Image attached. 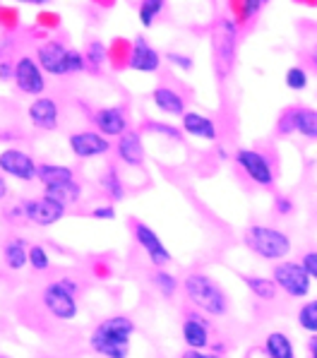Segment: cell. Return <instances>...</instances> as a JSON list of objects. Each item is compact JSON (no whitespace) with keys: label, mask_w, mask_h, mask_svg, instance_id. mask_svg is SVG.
<instances>
[{"label":"cell","mask_w":317,"mask_h":358,"mask_svg":"<svg viewBox=\"0 0 317 358\" xmlns=\"http://www.w3.org/2000/svg\"><path fill=\"white\" fill-rule=\"evenodd\" d=\"M41 303L43 308L48 310V315L56 317V320H63V322H70L78 317V294H73V291L68 289L60 279L56 282H51L43 289L41 294Z\"/></svg>","instance_id":"52a82bcc"},{"label":"cell","mask_w":317,"mask_h":358,"mask_svg":"<svg viewBox=\"0 0 317 358\" xmlns=\"http://www.w3.org/2000/svg\"><path fill=\"white\" fill-rule=\"evenodd\" d=\"M293 209H296V205H293L291 197H286V195L274 197V212L279 214V217H291Z\"/></svg>","instance_id":"836d02e7"},{"label":"cell","mask_w":317,"mask_h":358,"mask_svg":"<svg viewBox=\"0 0 317 358\" xmlns=\"http://www.w3.org/2000/svg\"><path fill=\"white\" fill-rule=\"evenodd\" d=\"M20 3H34V5H43V3H48V0H20Z\"/></svg>","instance_id":"f6af8a7d"},{"label":"cell","mask_w":317,"mask_h":358,"mask_svg":"<svg viewBox=\"0 0 317 358\" xmlns=\"http://www.w3.org/2000/svg\"><path fill=\"white\" fill-rule=\"evenodd\" d=\"M236 159V166L240 169V173L250 180V183L260 185V188H272L277 180V169L274 162L267 157L262 150H253V147H240L233 154Z\"/></svg>","instance_id":"5b68a950"},{"label":"cell","mask_w":317,"mask_h":358,"mask_svg":"<svg viewBox=\"0 0 317 358\" xmlns=\"http://www.w3.org/2000/svg\"><path fill=\"white\" fill-rule=\"evenodd\" d=\"M152 284H154V289L163 296V299H173L180 286L178 279L173 277V274H168L166 269H156V272L152 274Z\"/></svg>","instance_id":"f1b7e54d"},{"label":"cell","mask_w":317,"mask_h":358,"mask_svg":"<svg viewBox=\"0 0 317 358\" xmlns=\"http://www.w3.org/2000/svg\"><path fill=\"white\" fill-rule=\"evenodd\" d=\"M118 159L128 166H142L145 164V147H142V137L138 132H125L123 137H118L116 145Z\"/></svg>","instance_id":"ffe728a7"},{"label":"cell","mask_w":317,"mask_h":358,"mask_svg":"<svg viewBox=\"0 0 317 358\" xmlns=\"http://www.w3.org/2000/svg\"><path fill=\"white\" fill-rule=\"evenodd\" d=\"M43 197H48V200L58 202V205H63L65 209L78 205L80 197H82V185L78 180H68V183H58V185H46L43 188Z\"/></svg>","instance_id":"603a6c76"},{"label":"cell","mask_w":317,"mask_h":358,"mask_svg":"<svg viewBox=\"0 0 317 358\" xmlns=\"http://www.w3.org/2000/svg\"><path fill=\"white\" fill-rule=\"evenodd\" d=\"M29 267L36 269V272H46V269H51V257H48V250L41 243L29 248Z\"/></svg>","instance_id":"1f68e13d"},{"label":"cell","mask_w":317,"mask_h":358,"mask_svg":"<svg viewBox=\"0 0 317 358\" xmlns=\"http://www.w3.org/2000/svg\"><path fill=\"white\" fill-rule=\"evenodd\" d=\"M101 188H103V192H106L108 200H111V202H120V200L125 197L123 180H120L118 171L113 169V166L101 176Z\"/></svg>","instance_id":"83f0119b"},{"label":"cell","mask_w":317,"mask_h":358,"mask_svg":"<svg viewBox=\"0 0 317 358\" xmlns=\"http://www.w3.org/2000/svg\"><path fill=\"white\" fill-rule=\"evenodd\" d=\"M3 260L8 264V269L13 272H20L29 264V245H27L24 238H10L8 243L3 245Z\"/></svg>","instance_id":"cb8c5ba5"},{"label":"cell","mask_w":317,"mask_h":358,"mask_svg":"<svg viewBox=\"0 0 317 358\" xmlns=\"http://www.w3.org/2000/svg\"><path fill=\"white\" fill-rule=\"evenodd\" d=\"M8 180H5V176H3V171H0V200H5L8 197Z\"/></svg>","instance_id":"ee69618b"},{"label":"cell","mask_w":317,"mask_h":358,"mask_svg":"<svg viewBox=\"0 0 317 358\" xmlns=\"http://www.w3.org/2000/svg\"><path fill=\"white\" fill-rule=\"evenodd\" d=\"M39 65L43 73H51L58 77L75 75L84 70V58L78 51H70L60 41H48L39 48Z\"/></svg>","instance_id":"8992f818"},{"label":"cell","mask_w":317,"mask_h":358,"mask_svg":"<svg viewBox=\"0 0 317 358\" xmlns=\"http://www.w3.org/2000/svg\"><path fill=\"white\" fill-rule=\"evenodd\" d=\"M180 337L188 349L207 351L212 346V324L202 313H188L180 324Z\"/></svg>","instance_id":"7c38bea8"},{"label":"cell","mask_w":317,"mask_h":358,"mask_svg":"<svg viewBox=\"0 0 317 358\" xmlns=\"http://www.w3.org/2000/svg\"><path fill=\"white\" fill-rule=\"evenodd\" d=\"M36 166L39 164L29 157L27 152L15 150V147H8V150L0 152V171L10 178L17 180H34L36 178Z\"/></svg>","instance_id":"4fadbf2b"},{"label":"cell","mask_w":317,"mask_h":358,"mask_svg":"<svg viewBox=\"0 0 317 358\" xmlns=\"http://www.w3.org/2000/svg\"><path fill=\"white\" fill-rule=\"evenodd\" d=\"M133 236H135V243L145 250V255L149 257V262L154 264L156 269H163L168 262H171V252H168V248L163 245L161 236H158L152 227H147L145 222L133 224Z\"/></svg>","instance_id":"30bf717a"},{"label":"cell","mask_w":317,"mask_h":358,"mask_svg":"<svg viewBox=\"0 0 317 358\" xmlns=\"http://www.w3.org/2000/svg\"><path fill=\"white\" fill-rule=\"evenodd\" d=\"M163 5H166V0H142L140 10H138L142 27H152V24H154L156 17L161 15Z\"/></svg>","instance_id":"f546056e"},{"label":"cell","mask_w":317,"mask_h":358,"mask_svg":"<svg viewBox=\"0 0 317 358\" xmlns=\"http://www.w3.org/2000/svg\"><path fill=\"white\" fill-rule=\"evenodd\" d=\"M161 65V56L154 46H149L145 36H138L133 43V53H130V68L138 73H156Z\"/></svg>","instance_id":"e0dca14e"},{"label":"cell","mask_w":317,"mask_h":358,"mask_svg":"<svg viewBox=\"0 0 317 358\" xmlns=\"http://www.w3.org/2000/svg\"><path fill=\"white\" fill-rule=\"evenodd\" d=\"M308 358H317V334H310V339H308Z\"/></svg>","instance_id":"60d3db41"},{"label":"cell","mask_w":317,"mask_h":358,"mask_svg":"<svg viewBox=\"0 0 317 358\" xmlns=\"http://www.w3.org/2000/svg\"><path fill=\"white\" fill-rule=\"evenodd\" d=\"M91 120H94L96 130L106 137H123L128 132V115H125L120 106L99 108V111L91 115Z\"/></svg>","instance_id":"2e32d148"},{"label":"cell","mask_w":317,"mask_h":358,"mask_svg":"<svg viewBox=\"0 0 317 358\" xmlns=\"http://www.w3.org/2000/svg\"><path fill=\"white\" fill-rule=\"evenodd\" d=\"M29 120L39 130H56L58 128V103L48 96H36L29 106Z\"/></svg>","instance_id":"ac0fdd59"},{"label":"cell","mask_w":317,"mask_h":358,"mask_svg":"<svg viewBox=\"0 0 317 358\" xmlns=\"http://www.w3.org/2000/svg\"><path fill=\"white\" fill-rule=\"evenodd\" d=\"M183 132L190 137H198V140H207V142H214L219 137V128L216 123L212 118H207V115H202L198 111H188L183 115Z\"/></svg>","instance_id":"d6986e66"},{"label":"cell","mask_w":317,"mask_h":358,"mask_svg":"<svg viewBox=\"0 0 317 358\" xmlns=\"http://www.w3.org/2000/svg\"><path fill=\"white\" fill-rule=\"evenodd\" d=\"M262 5H265V0H243V20L255 17Z\"/></svg>","instance_id":"f35d334b"},{"label":"cell","mask_w":317,"mask_h":358,"mask_svg":"<svg viewBox=\"0 0 317 358\" xmlns=\"http://www.w3.org/2000/svg\"><path fill=\"white\" fill-rule=\"evenodd\" d=\"M262 354L267 358H296V346H293V339L286 332L274 329L262 341Z\"/></svg>","instance_id":"44dd1931"},{"label":"cell","mask_w":317,"mask_h":358,"mask_svg":"<svg viewBox=\"0 0 317 358\" xmlns=\"http://www.w3.org/2000/svg\"><path fill=\"white\" fill-rule=\"evenodd\" d=\"M70 150L80 159L103 157V154L111 152V140H108L106 135H101L99 130L73 132V135H70Z\"/></svg>","instance_id":"5bb4252c"},{"label":"cell","mask_w":317,"mask_h":358,"mask_svg":"<svg viewBox=\"0 0 317 358\" xmlns=\"http://www.w3.org/2000/svg\"><path fill=\"white\" fill-rule=\"evenodd\" d=\"M15 82L24 94L31 96H41L43 90H46V80H43V68L36 63L34 58H20L15 63Z\"/></svg>","instance_id":"9a60e30c"},{"label":"cell","mask_w":317,"mask_h":358,"mask_svg":"<svg viewBox=\"0 0 317 358\" xmlns=\"http://www.w3.org/2000/svg\"><path fill=\"white\" fill-rule=\"evenodd\" d=\"M298 262L303 264V269L308 272V277L313 279V282H317V250H305Z\"/></svg>","instance_id":"d6a6232c"},{"label":"cell","mask_w":317,"mask_h":358,"mask_svg":"<svg viewBox=\"0 0 317 358\" xmlns=\"http://www.w3.org/2000/svg\"><path fill=\"white\" fill-rule=\"evenodd\" d=\"M236 24L231 20H219L214 34H212V43H214V63L219 65V75L221 77L231 73L233 63H236Z\"/></svg>","instance_id":"ba28073f"},{"label":"cell","mask_w":317,"mask_h":358,"mask_svg":"<svg viewBox=\"0 0 317 358\" xmlns=\"http://www.w3.org/2000/svg\"><path fill=\"white\" fill-rule=\"evenodd\" d=\"M152 101H154V106L158 108L161 113H168V115H185V99L178 94L176 90H171V87L161 85V87H154V92H152Z\"/></svg>","instance_id":"7402d4cb"},{"label":"cell","mask_w":317,"mask_h":358,"mask_svg":"<svg viewBox=\"0 0 317 358\" xmlns=\"http://www.w3.org/2000/svg\"><path fill=\"white\" fill-rule=\"evenodd\" d=\"M166 58L171 60L173 65H178L180 70H185V73H188V70H193V58L190 56H180V53H166Z\"/></svg>","instance_id":"74e56055"},{"label":"cell","mask_w":317,"mask_h":358,"mask_svg":"<svg viewBox=\"0 0 317 358\" xmlns=\"http://www.w3.org/2000/svg\"><path fill=\"white\" fill-rule=\"evenodd\" d=\"M243 282H245L248 291L255 296V299H260L265 303L277 301L279 286L274 284V279H272V277H262V274H243Z\"/></svg>","instance_id":"d4e9b609"},{"label":"cell","mask_w":317,"mask_h":358,"mask_svg":"<svg viewBox=\"0 0 317 358\" xmlns=\"http://www.w3.org/2000/svg\"><path fill=\"white\" fill-rule=\"evenodd\" d=\"M265 3H272V0H265Z\"/></svg>","instance_id":"bcb514c9"},{"label":"cell","mask_w":317,"mask_h":358,"mask_svg":"<svg viewBox=\"0 0 317 358\" xmlns=\"http://www.w3.org/2000/svg\"><path fill=\"white\" fill-rule=\"evenodd\" d=\"M91 217H94V219H101V222H111V219H116V205H101V207H94V209H91Z\"/></svg>","instance_id":"8d00e7d4"},{"label":"cell","mask_w":317,"mask_h":358,"mask_svg":"<svg viewBox=\"0 0 317 358\" xmlns=\"http://www.w3.org/2000/svg\"><path fill=\"white\" fill-rule=\"evenodd\" d=\"M272 279H274V284L279 286V291L293 301L308 299L310 291H313V279L308 277V272H305L303 264L298 260L274 262V267H272Z\"/></svg>","instance_id":"277c9868"},{"label":"cell","mask_w":317,"mask_h":358,"mask_svg":"<svg viewBox=\"0 0 317 358\" xmlns=\"http://www.w3.org/2000/svg\"><path fill=\"white\" fill-rule=\"evenodd\" d=\"M279 135H300L305 140L317 142V108L308 106H291L286 108L277 120Z\"/></svg>","instance_id":"9c48e42d"},{"label":"cell","mask_w":317,"mask_h":358,"mask_svg":"<svg viewBox=\"0 0 317 358\" xmlns=\"http://www.w3.org/2000/svg\"><path fill=\"white\" fill-rule=\"evenodd\" d=\"M147 128H149L152 132H158V135H166L171 137V140H180V130L173 128V125H166V123H147Z\"/></svg>","instance_id":"d590c367"},{"label":"cell","mask_w":317,"mask_h":358,"mask_svg":"<svg viewBox=\"0 0 317 358\" xmlns=\"http://www.w3.org/2000/svg\"><path fill=\"white\" fill-rule=\"evenodd\" d=\"M243 243L253 255H258L260 260L267 262L286 260L293 250L291 236L279 227H267V224H253V227L245 229Z\"/></svg>","instance_id":"3957f363"},{"label":"cell","mask_w":317,"mask_h":358,"mask_svg":"<svg viewBox=\"0 0 317 358\" xmlns=\"http://www.w3.org/2000/svg\"><path fill=\"white\" fill-rule=\"evenodd\" d=\"M0 358H8V356H0Z\"/></svg>","instance_id":"7dc6e473"},{"label":"cell","mask_w":317,"mask_h":358,"mask_svg":"<svg viewBox=\"0 0 317 358\" xmlns=\"http://www.w3.org/2000/svg\"><path fill=\"white\" fill-rule=\"evenodd\" d=\"M296 322L303 332L308 334H317V299L313 301H305L303 306L298 308L296 313Z\"/></svg>","instance_id":"4316f807"},{"label":"cell","mask_w":317,"mask_h":358,"mask_svg":"<svg viewBox=\"0 0 317 358\" xmlns=\"http://www.w3.org/2000/svg\"><path fill=\"white\" fill-rule=\"evenodd\" d=\"M36 178L43 185H58V183L75 180V171L70 166H63V164H39L36 166Z\"/></svg>","instance_id":"484cf974"},{"label":"cell","mask_w":317,"mask_h":358,"mask_svg":"<svg viewBox=\"0 0 317 358\" xmlns=\"http://www.w3.org/2000/svg\"><path fill=\"white\" fill-rule=\"evenodd\" d=\"M22 209H24V219L31 224H36V227H53V224H58L60 219L65 217V209L63 205H58V202L48 200V197H31V200H24L22 202Z\"/></svg>","instance_id":"8fae6325"},{"label":"cell","mask_w":317,"mask_h":358,"mask_svg":"<svg viewBox=\"0 0 317 358\" xmlns=\"http://www.w3.org/2000/svg\"><path fill=\"white\" fill-rule=\"evenodd\" d=\"M283 82H286L288 90L303 92L305 87H308L310 77H308V73H305V68H300V65H291V68L286 70V75H283Z\"/></svg>","instance_id":"4dcf8cb0"},{"label":"cell","mask_w":317,"mask_h":358,"mask_svg":"<svg viewBox=\"0 0 317 358\" xmlns=\"http://www.w3.org/2000/svg\"><path fill=\"white\" fill-rule=\"evenodd\" d=\"M15 77V68H10L8 63H0V80H10Z\"/></svg>","instance_id":"7bdbcfd3"},{"label":"cell","mask_w":317,"mask_h":358,"mask_svg":"<svg viewBox=\"0 0 317 358\" xmlns=\"http://www.w3.org/2000/svg\"><path fill=\"white\" fill-rule=\"evenodd\" d=\"M135 322L128 315H111L101 320L91 329L89 346L94 354L103 358H128L130 356V339L135 334Z\"/></svg>","instance_id":"6da1fadb"},{"label":"cell","mask_w":317,"mask_h":358,"mask_svg":"<svg viewBox=\"0 0 317 358\" xmlns=\"http://www.w3.org/2000/svg\"><path fill=\"white\" fill-rule=\"evenodd\" d=\"M183 286L185 299L190 306L198 308V313L209 317H223L228 313V296L226 291L219 286L209 274L205 272H190L188 277L180 282Z\"/></svg>","instance_id":"7a4b0ae2"},{"label":"cell","mask_w":317,"mask_h":358,"mask_svg":"<svg viewBox=\"0 0 317 358\" xmlns=\"http://www.w3.org/2000/svg\"><path fill=\"white\" fill-rule=\"evenodd\" d=\"M180 358H223L221 354H214V351H195V349H185Z\"/></svg>","instance_id":"ab89813d"},{"label":"cell","mask_w":317,"mask_h":358,"mask_svg":"<svg viewBox=\"0 0 317 358\" xmlns=\"http://www.w3.org/2000/svg\"><path fill=\"white\" fill-rule=\"evenodd\" d=\"M305 58H308V63L313 65L317 70V41H313V46L308 48V53H305Z\"/></svg>","instance_id":"b9f144b4"},{"label":"cell","mask_w":317,"mask_h":358,"mask_svg":"<svg viewBox=\"0 0 317 358\" xmlns=\"http://www.w3.org/2000/svg\"><path fill=\"white\" fill-rule=\"evenodd\" d=\"M87 58H89V63L94 65V68H99L103 63V58H106V51H103V46L99 41H91L89 43V51H87Z\"/></svg>","instance_id":"e575fe53"}]
</instances>
